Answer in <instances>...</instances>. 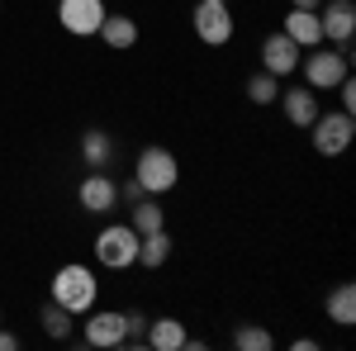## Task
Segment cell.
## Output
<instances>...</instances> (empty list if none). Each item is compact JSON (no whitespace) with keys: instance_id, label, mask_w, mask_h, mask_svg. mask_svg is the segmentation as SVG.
<instances>
[{"instance_id":"obj_1","label":"cell","mask_w":356,"mask_h":351,"mask_svg":"<svg viewBox=\"0 0 356 351\" xmlns=\"http://www.w3.org/2000/svg\"><path fill=\"white\" fill-rule=\"evenodd\" d=\"M53 304H62L72 318H86V313L100 304V280H95V270L81 266V261H67V266L53 275Z\"/></svg>"},{"instance_id":"obj_2","label":"cell","mask_w":356,"mask_h":351,"mask_svg":"<svg viewBox=\"0 0 356 351\" xmlns=\"http://www.w3.org/2000/svg\"><path fill=\"white\" fill-rule=\"evenodd\" d=\"M134 181L143 195H166V190H176L181 181V166H176V152H166V147H143L134 162Z\"/></svg>"},{"instance_id":"obj_3","label":"cell","mask_w":356,"mask_h":351,"mask_svg":"<svg viewBox=\"0 0 356 351\" xmlns=\"http://www.w3.org/2000/svg\"><path fill=\"white\" fill-rule=\"evenodd\" d=\"M90 247H95V261H100L105 270L138 266V233H134V223H110V228H100Z\"/></svg>"},{"instance_id":"obj_4","label":"cell","mask_w":356,"mask_h":351,"mask_svg":"<svg viewBox=\"0 0 356 351\" xmlns=\"http://www.w3.org/2000/svg\"><path fill=\"white\" fill-rule=\"evenodd\" d=\"M300 72H304V85L309 90H332V85L342 81V76H352V57H347V48H309V57L300 62Z\"/></svg>"},{"instance_id":"obj_5","label":"cell","mask_w":356,"mask_h":351,"mask_svg":"<svg viewBox=\"0 0 356 351\" xmlns=\"http://www.w3.org/2000/svg\"><path fill=\"white\" fill-rule=\"evenodd\" d=\"M309 138H314V152L318 157H342L347 147H352V138H356V119L352 114H323L318 109V119L309 124Z\"/></svg>"},{"instance_id":"obj_6","label":"cell","mask_w":356,"mask_h":351,"mask_svg":"<svg viewBox=\"0 0 356 351\" xmlns=\"http://www.w3.org/2000/svg\"><path fill=\"white\" fill-rule=\"evenodd\" d=\"M195 38L204 48H223L233 38V15H228V0H200L195 5Z\"/></svg>"},{"instance_id":"obj_7","label":"cell","mask_w":356,"mask_h":351,"mask_svg":"<svg viewBox=\"0 0 356 351\" xmlns=\"http://www.w3.org/2000/svg\"><path fill=\"white\" fill-rule=\"evenodd\" d=\"M105 0H57V19L67 33H76V38H90V33H100L105 24Z\"/></svg>"},{"instance_id":"obj_8","label":"cell","mask_w":356,"mask_h":351,"mask_svg":"<svg viewBox=\"0 0 356 351\" xmlns=\"http://www.w3.org/2000/svg\"><path fill=\"white\" fill-rule=\"evenodd\" d=\"M318 28H323V43L347 48L356 33V5L352 0H323L318 5Z\"/></svg>"},{"instance_id":"obj_9","label":"cell","mask_w":356,"mask_h":351,"mask_svg":"<svg viewBox=\"0 0 356 351\" xmlns=\"http://www.w3.org/2000/svg\"><path fill=\"white\" fill-rule=\"evenodd\" d=\"M300 53H304L300 43H290L285 33H271V38L261 43V72H271V76L285 81V76L300 72Z\"/></svg>"},{"instance_id":"obj_10","label":"cell","mask_w":356,"mask_h":351,"mask_svg":"<svg viewBox=\"0 0 356 351\" xmlns=\"http://www.w3.org/2000/svg\"><path fill=\"white\" fill-rule=\"evenodd\" d=\"M76 199H81L86 214H110V209H119V186H114L105 171H90L81 186H76Z\"/></svg>"},{"instance_id":"obj_11","label":"cell","mask_w":356,"mask_h":351,"mask_svg":"<svg viewBox=\"0 0 356 351\" xmlns=\"http://www.w3.org/2000/svg\"><path fill=\"white\" fill-rule=\"evenodd\" d=\"M81 337H86V347H124V313H114V309H90Z\"/></svg>"},{"instance_id":"obj_12","label":"cell","mask_w":356,"mask_h":351,"mask_svg":"<svg viewBox=\"0 0 356 351\" xmlns=\"http://www.w3.org/2000/svg\"><path fill=\"white\" fill-rule=\"evenodd\" d=\"M275 100H280L285 119H290L295 129H309V124L318 119V90H309V85H290V90H280Z\"/></svg>"},{"instance_id":"obj_13","label":"cell","mask_w":356,"mask_h":351,"mask_svg":"<svg viewBox=\"0 0 356 351\" xmlns=\"http://www.w3.org/2000/svg\"><path fill=\"white\" fill-rule=\"evenodd\" d=\"M290 43H300V48H318L323 43V28H318V10H295L290 5V15H285V28H280Z\"/></svg>"},{"instance_id":"obj_14","label":"cell","mask_w":356,"mask_h":351,"mask_svg":"<svg viewBox=\"0 0 356 351\" xmlns=\"http://www.w3.org/2000/svg\"><path fill=\"white\" fill-rule=\"evenodd\" d=\"M186 337H191V332H186L181 318H147V337H143V342L157 347V351H181Z\"/></svg>"},{"instance_id":"obj_15","label":"cell","mask_w":356,"mask_h":351,"mask_svg":"<svg viewBox=\"0 0 356 351\" xmlns=\"http://www.w3.org/2000/svg\"><path fill=\"white\" fill-rule=\"evenodd\" d=\"M129 223H134L138 238H143V233H157V228H166V209L157 204V195H143V199H134V204H129Z\"/></svg>"},{"instance_id":"obj_16","label":"cell","mask_w":356,"mask_h":351,"mask_svg":"<svg viewBox=\"0 0 356 351\" xmlns=\"http://www.w3.org/2000/svg\"><path fill=\"white\" fill-rule=\"evenodd\" d=\"M100 38H105V48H114V53H129V48L138 43V24L129 19V15H105Z\"/></svg>"},{"instance_id":"obj_17","label":"cell","mask_w":356,"mask_h":351,"mask_svg":"<svg viewBox=\"0 0 356 351\" xmlns=\"http://www.w3.org/2000/svg\"><path fill=\"white\" fill-rule=\"evenodd\" d=\"M323 309H328V318L337 327H352L356 323V285H352V280H342V285L328 295V304H323Z\"/></svg>"},{"instance_id":"obj_18","label":"cell","mask_w":356,"mask_h":351,"mask_svg":"<svg viewBox=\"0 0 356 351\" xmlns=\"http://www.w3.org/2000/svg\"><path fill=\"white\" fill-rule=\"evenodd\" d=\"M110 157H114L110 133H105V129H90V133L81 138V162L90 166V171H105V166H110Z\"/></svg>"},{"instance_id":"obj_19","label":"cell","mask_w":356,"mask_h":351,"mask_svg":"<svg viewBox=\"0 0 356 351\" xmlns=\"http://www.w3.org/2000/svg\"><path fill=\"white\" fill-rule=\"evenodd\" d=\"M166 256H171V238H166V228H157V233H143L138 238V266H166Z\"/></svg>"},{"instance_id":"obj_20","label":"cell","mask_w":356,"mask_h":351,"mask_svg":"<svg viewBox=\"0 0 356 351\" xmlns=\"http://www.w3.org/2000/svg\"><path fill=\"white\" fill-rule=\"evenodd\" d=\"M38 318H43V332H48L53 342H67V337H72V313H67L62 304H53V299H48Z\"/></svg>"},{"instance_id":"obj_21","label":"cell","mask_w":356,"mask_h":351,"mask_svg":"<svg viewBox=\"0 0 356 351\" xmlns=\"http://www.w3.org/2000/svg\"><path fill=\"white\" fill-rule=\"evenodd\" d=\"M275 95H280V76H271V72H257L247 81V100L252 105H275Z\"/></svg>"},{"instance_id":"obj_22","label":"cell","mask_w":356,"mask_h":351,"mask_svg":"<svg viewBox=\"0 0 356 351\" xmlns=\"http://www.w3.org/2000/svg\"><path fill=\"white\" fill-rule=\"evenodd\" d=\"M233 347L238 351H271L275 337L266 332V327H238V332H233Z\"/></svg>"},{"instance_id":"obj_23","label":"cell","mask_w":356,"mask_h":351,"mask_svg":"<svg viewBox=\"0 0 356 351\" xmlns=\"http://www.w3.org/2000/svg\"><path fill=\"white\" fill-rule=\"evenodd\" d=\"M147 337V313H138V309H124V347H138Z\"/></svg>"},{"instance_id":"obj_24","label":"cell","mask_w":356,"mask_h":351,"mask_svg":"<svg viewBox=\"0 0 356 351\" xmlns=\"http://www.w3.org/2000/svg\"><path fill=\"white\" fill-rule=\"evenodd\" d=\"M332 90H337V100H342V114H356V81L352 76H342Z\"/></svg>"},{"instance_id":"obj_25","label":"cell","mask_w":356,"mask_h":351,"mask_svg":"<svg viewBox=\"0 0 356 351\" xmlns=\"http://www.w3.org/2000/svg\"><path fill=\"white\" fill-rule=\"evenodd\" d=\"M19 347V337H15V332H5V327H0V351H15Z\"/></svg>"},{"instance_id":"obj_26","label":"cell","mask_w":356,"mask_h":351,"mask_svg":"<svg viewBox=\"0 0 356 351\" xmlns=\"http://www.w3.org/2000/svg\"><path fill=\"white\" fill-rule=\"evenodd\" d=\"M290 5H295V10H318L323 0H290Z\"/></svg>"},{"instance_id":"obj_27","label":"cell","mask_w":356,"mask_h":351,"mask_svg":"<svg viewBox=\"0 0 356 351\" xmlns=\"http://www.w3.org/2000/svg\"><path fill=\"white\" fill-rule=\"evenodd\" d=\"M0 323H5V313H0Z\"/></svg>"},{"instance_id":"obj_28","label":"cell","mask_w":356,"mask_h":351,"mask_svg":"<svg viewBox=\"0 0 356 351\" xmlns=\"http://www.w3.org/2000/svg\"><path fill=\"white\" fill-rule=\"evenodd\" d=\"M0 10H5V5H0Z\"/></svg>"}]
</instances>
